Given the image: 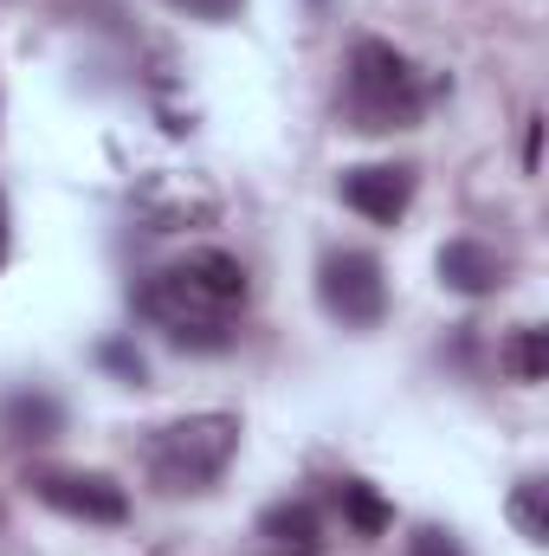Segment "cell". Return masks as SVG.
Here are the masks:
<instances>
[{
  "instance_id": "1",
  "label": "cell",
  "mask_w": 549,
  "mask_h": 556,
  "mask_svg": "<svg viewBox=\"0 0 549 556\" xmlns=\"http://www.w3.org/2000/svg\"><path fill=\"white\" fill-rule=\"evenodd\" d=\"M137 311L181 350H220L233 317L246 311V266L220 247H201L149 273V285L137 291Z\"/></svg>"
},
{
  "instance_id": "2",
  "label": "cell",
  "mask_w": 549,
  "mask_h": 556,
  "mask_svg": "<svg viewBox=\"0 0 549 556\" xmlns=\"http://www.w3.org/2000/svg\"><path fill=\"white\" fill-rule=\"evenodd\" d=\"M233 453H240V420L220 415V408L168 420V427H155L149 446H142L149 479H155L168 498H181V492H207V485L233 466Z\"/></svg>"
},
{
  "instance_id": "3",
  "label": "cell",
  "mask_w": 549,
  "mask_h": 556,
  "mask_svg": "<svg viewBox=\"0 0 549 556\" xmlns=\"http://www.w3.org/2000/svg\"><path fill=\"white\" fill-rule=\"evenodd\" d=\"M343 98H349L356 130H408L413 117L433 104V85L420 78V65H413L408 52H395L388 39H356Z\"/></svg>"
},
{
  "instance_id": "4",
  "label": "cell",
  "mask_w": 549,
  "mask_h": 556,
  "mask_svg": "<svg viewBox=\"0 0 549 556\" xmlns=\"http://www.w3.org/2000/svg\"><path fill=\"white\" fill-rule=\"evenodd\" d=\"M317 298H323L330 317H343V324H356V330L382 324V311H388L382 260H375V253H356V247H349V253H330L323 273H317Z\"/></svg>"
},
{
  "instance_id": "5",
  "label": "cell",
  "mask_w": 549,
  "mask_h": 556,
  "mask_svg": "<svg viewBox=\"0 0 549 556\" xmlns=\"http://www.w3.org/2000/svg\"><path fill=\"white\" fill-rule=\"evenodd\" d=\"M26 492L39 505H52L59 518H78V525H124L130 518V492L104 472H33Z\"/></svg>"
},
{
  "instance_id": "6",
  "label": "cell",
  "mask_w": 549,
  "mask_h": 556,
  "mask_svg": "<svg viewBox=\"0 0 549 556\" xmlns=\"http://www.w3.org/2000/svg\"><path fill=\"white\" fill-rule=\"evenodd\" d=\"M336 188H343V201H349L362 220L395 227L413 201V168H401V162H362V168H343Z\"/></svg>"
},
{
  "instance_id": "7",
  "label": "cell",
  "mask_w": 549,
  "mask_h": 556,
  "mask_svg": "<svg viewBox=\"0 0 549 556\" xmlns=\"http://www.w3.org/2000/svg\"><path fill=\"white\" fill-rule=\"evenodd\" d=\"M259 538L272 556H317L323 551V511L310 498H278L259 511Z\"/></svg>"
},
{
  "instance_id": "8",
  "label": "cell",
  "mask_w": 549,
  "mask_h": 556,
  "mask_svg": "<svg viewBox=\"0 0 549 556\" xmlns=\"http://www.w3.org/2000/svg\"><path fill=\"white\" fill-rule=\"evenodd\" d=\"M439 278H446L452 291H465V298H485V291L505 285V260H498L485 240H446V247H439Z\"/></svg>"
},
{
  "instance_id": "9",
  "label": "cell",
  "mask_w": 549,
  "mask_h": 556,
  "mask_svg": "<svg viewBox=\"0 0 549 556\" xmlns=\"http://www.w3.org/2000/svg\"><path fill=\"white\" fill-rule=\"evenodd\" d=\"M336 505H343V525H349L356 538H382V531L395 525V511H388L362 479H343V485H336Z\"/></svg>"
},
{
  "instance_id": "10",
  "label": "cell",
  "mask_w": 549,
  "mask_h": 556,
  "mask_svg": "<svg viewBox=\"0 0 549 556\" xmlns=\"http://www.w3.org/2000/svg\"><path fill=\"white\" fill-rule=\"evenodd\" d=\"M59 402H52V395H39V389H33V395H13V402H7V433H13V440H52V433H59Z\"/></svg>"
},
{
  "instance_id": "11",
  "label": "cell",
  "mask_w": 549,
  "mask_h": 556,
  "mask_svg": "<svg viewBox=\"0 0 549 556\" xmlns=\"http://www.w3.org/2000/svg\"><path fill=\"white\" fill-rule=\"evenodd\" d=\"M505 369H511L518 382H544V369H549V337L544 330H518L511 350H505Z\"/></svg>"
},
{
  "instance_id": "12",
  "label": "cell",
  "mask_w": 549,
  "mask_h": 556,
  "mask_svg": "<svg viewBox=\"0 0 549 556\" xmlns=\"http://www.w3.org/2000/svg\"><path fill=\"white\" fill-rule=\"evenodd\" d=\"M511 525H518V538H524V544H544V538H549L544 485H537V479H524V485L511 492Z\"/></svg>"
},
{
  "instance_id": "13",
  "label": "cell",
  "mask_w": 549,
  "mask_h": 556,
  "mask_svg": "<svg viewBox=\"0 0 549 556\" xmlns=\"http://www.w3.org/2000/svg\"><path fill=\"white\" fill-rule=\"evenodd\" d=\"M175 13H188V20H207V26H227V20H240V7L246 0H168Z\"/></svg>"
},
{
  "instance_id": "14",
  "label": "cell",
  "mask_w": 549,
  "mask_h": 556,
  "mask_svg": "<svg viewBox=\"0 0 549 556\" xmlns=\"http://www.w3.org/2000/svg\"><path fill=\"white\" fill-rule=\"evenodd\" d=\"M408 556H465V551H459L439 525H420V531L408 538Z\"/></svg>"
},
{
  "instance_id": "15",
  "label": "cell",
  "mask_w": 549,
  "mask_h": 556,
  "mask_svg": "<svg viewBox=\"0 0 549 556\" xmlns=\"http://www.w3.org/2000/svg\"><path fill=\"white\" fill-rule=\"evenodd\" d=\"M104 363H111V369H124L130 382H142V356H130L124 343H111V350H104Z\"/></svg>"
},
{
  "instance_id": "16",
  "label": "cell",
  "mask_w": 549,
  "mask_h": 556,
  "mask_svg": "<svg viewBox=\"0 0 549 556\" xmlns=\"http://www.w3.org/2000/svg\"><path fill=\"white\" fill-rule=\"evenodd\" d=\"M537 155H544V124L531 117V137H524V168H537Z\"/></svg>"
},
{
  "instance_id": "17",
  "label": "cell",
  "mask_w": 549,
  "mask_h": 556,
  "mask_svg": "<svg viewBox=\"0 0 549 556\" xmlns=\"http://www.w3.org/2000/svg\"><path fill=\"white\" fill-rule=\"evenodd\" d=\"M0 266H7V201H0Z\"/></svg>"
}]
</instances>
